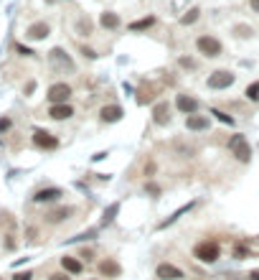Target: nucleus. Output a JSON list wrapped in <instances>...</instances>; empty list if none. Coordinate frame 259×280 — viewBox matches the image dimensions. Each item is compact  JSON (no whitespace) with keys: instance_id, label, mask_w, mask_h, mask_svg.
Here are the masks:
<instances>
[{"instance_id":"nucleus-1","label":"nucleus","mask_w":259,"mask_h":280,"mask_svg":"<svg viewBox=\"0 0 259 280\" xmlns=\"http://www.w3.org/2000/svg\"><path fill=\"white\" fill-rule=\"evenodd\" d=\"M193 255H196L198 262L211 265V262H216L219 257H221V247H219L216 240H204V242H198L196 247H193Z\"/></svg>"},{"instance_id":"nucleus-2","label":"nucleus","mask_w":259,"mask_h":280,"mask_svg":"<svg viewBox=\"0 0 259 280\" xmlns=\"http://www.w3.org/2000/svg\"><path fill=\"white\" fill-rule=\"evenodd\" d=\"M229 150L236 161H242V163H249L252 161V148H249V143H246V138L242 135V132H236V135H231L229 140Z\"/></svg>"},{"instance_id":"nucleus-3","label":"nucleus","mask_w":259,"mask_h":280,"mask_svg":"<svg viewBox=\"0 0 259 280\" xmlns=\"http://www.w3.org/2000/svg\"><path fill=\"white\" fill-rule=\"evenodd\" d=\"M71 94H74L71 84H66V82H56V84L49 87V94H46V97H49V102H51V105H66Z\"/></svg>"},{"instance_id":"nucleus-4","label":"nucleus","mask_w":259,"mask_h":280,"mask_svg":"<svg viewBox=\"0 0 259 280\" xmlns=\"http://www.w3.org/2000/svg\"><path fill=\"white\" fill-rule=\"evenodd\" d=\"M196 49H198V54H204L206 59H213V56L221 54V41L213 38V36H198L196 38Z\"/></svg>"},{"instance_id":"nucleus-5","label":"nucleus","mask_w":259,"mask_h":280,"mask_svg":"<svg viewBox=\"0 0 259 280\" xmlns=\"http://www.w3.org/2000/svg\"><path fill=\"white\" fill-rule=\"evenodd\" d=\"M33 145H36L38 150H56L59 148V138L51 135L49 130H33Z\"/></svg>"},{"instance_id":"nucleus-6","label":"nucleus","mask_w":259,"mask_h":280,"mask_svg":"<svg viewBox=\"0 0 259 280\" xmlns=\"http://www.w3.org/2000/svg\"><path fill=\"white\" fill-rule=\"evenodd\" d=\"M234 79H236V76H234L231 72L219 69V72H211V76H208V87H211V89H226V87L234 84Z\"/></svg>"},{"instance_id":"nucleus-7","label":"nucleus","mask_w":259,"mask_h":280,"mask_svg":"<svg viewBox=\"0 0 259 280\" xmlns=\"http://www.w3.org/2000/svg\"><path fill=\"white\" fill-rule=\"evenodd\" d=\"M155 278L157 280H183V270L178 265H171V262H160L155 267Z\"/></svg>"},{"instance_id":"nucleus-8","label":"nucleus","mask_w":259,"mask_h":280,"mask_svg":"<svg viewBox=\"0 0 259 280\" xmlns=\"http://www.w3.org/2000/svg\"><path fill=\"white\" fill-rule=\"evenodd\" d=\"M175 107H178V112H183V115H196L198 112V99L190 97V94H178L175 97Z\"/></svg>"},{"instance_id":"nucleus-9","label":"nucleus","mask_w":259,"mask_h":280,"mask_svg":"<svg viewBox=\"0 0 259 280\" xmlns=\"http://www.w3.org/2000/svg\"><path fill=\"white\" fill-rule=\"evenodd\" d=\"M64 196L61 188H56V186H49V188H41V191L33 194V201L36 204H49V201H59Z\"/></svg>"},{"instance_id":"nucleus-10","label":"nucleus","mask_w":259,"mask_h":280,"mask_svg":"<svg viewBox=\"0 0 259 280\" xmlns=\"http://www.w3.org/2000/svg\"><path fill=\"white\" fill-rule=\"evenodd\" d=\"M99 275L102 278H120L122 267L117 265V260H112V257H104V260H99Z\"/></svg>"},{"instance_id":"nucleus-11","label":"nucleus","mask_w":259,"mask_h":280,"mask_svg":"<svg viewBox=\"0 0 259 280\" xmlns=\"http://www.w3.org/2000/svg\"><path fill=\"white\" fill-rule=\"evenodd\" d=\"M49 33H51V26L43 23V20H38V23H31V26H28L26 38H31V41H43Z\"/></svg>"},{"instance_id":"nucleus-12","label":"nucleus","mask_w":259,"mask_h":280,"mask_svg":"<svg viewBox=\"0 0 259 280\" xmlns=\"http://www.w3.org/2000/svg\"><path fill=\"white\" fill-rule=\"evenodd\" d=\"M122 107L120 105H104L102 110H99V117H102V122H120L122 120Z\"/></svg>"},{"instance_id":"nucleus-13","label":"nucleus","mask_w":259,"mask_h":280,"mask_svg":"<svg viewBox=\"0 0 259 280\" xmlns=\"http://www.w3.org/2000/svg\"><path fill=\"white\" fill-rule=\"evenodd\" d=\"M74 115V107L69 105V102H66V105H51V110H49V117L51 120H69Z\"/></svg>"},{"instance_id":"nucleus-14","label":"nucleus","mask_w":259,"mask_h":280,"mask_svg":"<svg viewBox=\"0 0 259 280\" xmlns=\"http://www.w3.org/2000/svg\"><path fill=\"white\" fill-rule=\"evenodd\" d=\"M153 122H155V125H160V128L171 122V115H168V102H157L153 107Z\"/></svg>"},{"instance_id":"nucleus-15","label":"nucleus","mask_w":259,"mask_h":280,"mask_svg":"<svg viewBox=\"0 0 259 280\" xmlns=\"http://www.w3.org/2000/svg\"><path fill=\"white\" fill-rule=\"evenodd\" d=\"M61 267H64V273H69V275H79V273L84 270L82 260H76V257H71V255H64L61 257Z\"/></svg>"},{"instance_id":"nucleus-16","label":"nucleus","mask_w":259,"mask_h":280,"mask_svg":"<svg viewBox=\"0 0 259 280\" xmlns=\"http://www.w3.org/2000/svg\"><path fill=\"white\" fill-rule=\"evenodd\" d=\"M74 214V209L71 206H61V209H53V211H49L46 214V222L49 224H61V222H66Z\"/></svg>"},{"instance_id":"nucleus-17","label":"nucleus","mask_w":259,"mask_h":280,"mask_svg":"<svg viewBox=\"0 0 259 280\" xmlns=\"http://www.w3.org/2000/svg\"><path fill=\"white\" fill-rule=\"evenodd\" d=\"M99 26L107 28V31H117L120 28V16L112 13V10H104V13L99 16Z\"/></svg>"},{"instance_id":"nucleus-18","label":"nucleus","mask_w":259,"mask_h":280,"mask_svg":"<svg viewBox=\"0 0 259 280\" xmlns=\"http://www.w3.org/2000/svg\"><path fill=\"white\" fill-rule=\"evenodd\" d=\"M208 117H204V115H188L186 117V128L188 130H208Z\"/></svg>"},{"instance_id":"nucleus-19","label":"nucleus","mask_w":259,"mask_h":280,"mask_svg":"<svg viewBox=\"0 0 259 280\" xmlns=\"http://www.w3.org/2000/svg\"><path fill=\"white\" fill-rule=\"evenodd\" d=\"M49 59H51V64L56 66V64H61V66H66V69H71V59L66 56V51L64 49H51V54H49Z\"/></svg>"},{"instance_id":"nucleus-20","label":"nucleus","mask_w":259,"mask_h":280,"mask_svg":"<svg viewBox=\"0 0 259 280\" xmlns=\"http://www.w3.org/2000/svg\"><path fill=\"white\" fill-rule=\"evenodd\" d=\"M153 26H155V16H148V18H142V20H135V23H130L127 31H130V33H140V31H148V28H153Z\"/></svg>"},{"instance_id":"nucleus-21","label":"nucleus","mask_w":259,"mask_h":280,"mask_svg":"<svg viewBox=\"0 0 259 280\" xmlns=\"http://www.w3.org/2000/svg\"><path fill=\"white\" fill-rule=\"evenodd\" d=\"M201 16V8H190L186 10V16H181V26H190V23H196Z\"/></svg>"},{"instance_id":"nucleus-22","label":"nucleus","mask_w":259,"mask_h":280,"mask_svg":"<svg viewBox=\"0 0 259 280\" xmlns=\"http://www.w3.org/2000/svg\"><path fill=\"white\" fill-rule=\"evenodd\" d=\"M190 209H193V204H186L183 209H178V211H173V214H171V217H168V219H165V222L160 224V229H165V227H171V224H173V222H175L178 217H183L186 211H190Z\"/></svg>"},{"instance_id":"nucleus-23","label":"nucleus","mask_w":259,"mask_h":280,"mask_svg":"<svg viewBox=\"0 0 259 280\" xmlns=\"http://www.w3.org/2000/svg\"><path fill=\"white\" fill-rule=\"evenodd\" d=\"M246 99H252V102H257V99H259V82H252L249 87H246Z\"/></svg>"},{"instance_id":"nucleus-24","label":"nucleus","mask_w":259,"mask_h":280,"mask_svg":"<svg viewBox=\"0 0 259 280\" xmlns=\"http://www.w3.org/2000/svg\"><path fill=\"white\" fill-rule=\"evenodd\" d=\"M211 115L216 117V120H221L224 125H234V117H231V115H226V112H221V110H211Z\"/></svg>"},{"instance_id":"nucleus-25","label":"nucleus","mask_w":259,"mask_h":280,"mask_svg":"<svg viewBox=\"0 0 259 280\" xmlns=\"http://www.w3.org/2000/svg\"><path fill=\"white\" fill-rule=\"evenodd\" d=\"M249 255H252V252L246 250L244 244H236V247H234V257H236V260H246Z\"/></svg>"},{"instance_id":"nucleus-26","label":"nucleus","mask_w":259,"mask_h":280,"mask_svg":"<svg viewBox=\"0 0 259 280\" xmlns=\"http://www.w3.org/2000/svg\"><path fill=\"white\" fill-rule=\"evenodd\" d=\"M117 211H120V204H112V206L104 211V224H109L112 219H115V214H117Z\"/></svg>"},{"instance_id":"nucleus-27","label":"nucleus","mask_w":259,"mask_h":280,"mask_svg":"<svg viewBox=\"0 0 259 280\" xmlns=\"http://www.w3.org/2000/svg\"><path fill=\"white\" fill-rule=\"evenodd\" d=\"M145 194H150V196H160V186H157V184H145Z\"/></svg>"},{"instance_id":"nucleus-28","label":"nucleus","mask_w":259,"mask_h":280,"mask_svg":"<svg viewBox=\"0 0 259 280\" xmlns=\"http://www.w3.org/2000/svg\"><path fill=\"white\" fill-rule=\"evenodd\" d=\"M10 125H13V120H10V117H0V135H3V132H8Z\"/></svg>"},{"instance_id":"nucleus-29","label":"nucleus","mask_w":259,"mask_h":280,"mask_svg":"<svg viewBox=\"0 0 259 280\" xmlns=\"http://www.w3.org/2000/svg\"><path fill=\"white\" fill-rule=\"evenodd\" d=\"M82 54L86 56V59H97V51H94V49H89V46H84V49H82Z\"/></svg>"},{"instance_id":"nucleus-30","label":"nucleus","mask_w":259,"mask_h":280,"mask_svg":"<svg viewBox=\"0 0 259 280\" xmlns=\"http://www.w3.org/2000/svg\"><path fill=\"white\" fill-rule=\"evenodd\" d=\"M31 278H33V273H28V270H26V273H16V275H13V280H31Z\"/></svg>"},{"instance_id":"nucleus-31","label":"nucleus","mask_w":259,"mask_h":280,"mask_svg":"<svg viewBox=\"0 0 259 280\" xmlns=\"http://www.w3.org/2000/svg\"><path fill=\"white\" fill-rule=\"evenodd\" d=\"M49 280H69V273H53L49 275Z\"/></svg>"},{"instance_id":"nucleus-32","label":"nucleus","mask_w":259,"mask_h":280,"mask_svg":"<svg viewBox=\"0 0 259 280\" xmlns=\"http://www.w3.org/2000/svg\"><path fill=\"white\" fill-rule=\"evenodd\" d=\"M16 51H18V54H23V56H31V54H33L31 49H26V46H20V43H16Z\"/></svg>"},{"instance_id":"nucleus-33","label":"nucleus","mask_w":259,"mask_h":280,"mask_svg":"<svg viewBox=\"0 0 259 280\" xmlns=\"http://www.w3.org/2000/svg\"><path fill=\"white\" fill-rule=\"evenodd\" d=\"M33 89H36V82H28V84H26V89H23V92H26V94H31Z\"/></svg>"},{"instance_id":"nucleus-34","label":"nucleus","mask_w":259,"mask_h":280,"mask_svg":"<svg viewBox=\"0 0 259 280\" xmlns=\"http://www.w3.org/2000/svg\"><path fill=\"white\" fill-rule=\"evenodd\" d=\"M181 64L186 66V69H193V61H190V59H181Z\"/></svg>"},{"instance_id":"nucleus-35","label":"nucleus","mask_w":259,"mask_h":280,"mask_svg":"<svg viewBox=\"0 0 259 280\" xmlns=\"http://www.w3.org/2000/svg\"><path fill=\"white\" fill-rule=\"evenodd\" d=\"M82 255H84V260H94V255H92V250H84Z\"/></svg>"},{"instance_id":"nucleus-36","label":"nucleus","mask_w":259,"mask_h":280,"mask_svg":"<svg viewBox=\"0 0 259 280\" xmlns=\"http://www.w3.org/2000/svg\"><path fill=\"white\" fill-rule=\"evenodd\" d=\"M249 278H252V280H259V270H252V273H249Z\"/></svg>"},{"instance_id":"nucleus-37","label":"nucleus","mask_w":259,"mask_h":280,"mask_svg":"<svg viewBox=\"0 0 259 280\" xmlns=\"http://www.w3.org/2000/svg\"><path fill=\"white\" fill-rule=\"evenodd\" d=\"M249 3H252V8H254L257 13H259V0H249Z\"/></svg>"},{"instance_id":"nucleus-38","label":"nucleus","mask_w":259,"mask_h":280,"mask_svg":"<svg viewBox=\"0 0 259 280\" xmlns=\"http://www.w3.org/2000/svg\"><path fill=\"white\" fill-rule=\"evenodd\" d=\"M92 280H97V278H92Z\"/></svg>"}]
</instances>
